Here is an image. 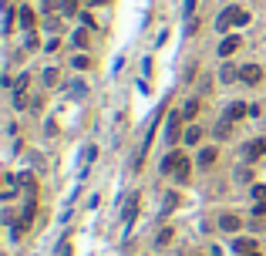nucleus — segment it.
<instances>
[{
	"label": "nucleus",
	"mask_w": 266,
	"mask_h": 256,
	"mask_svg": "<svg viewBox=\"0 0 266 256\" xmlns=\"http://www.w3.org/2000/svg\"><path fill=\"white\" fill-rule=\"evenodd\" d=\"M135 212H138V195H132V199H128V206H125V219H132Z\"/></svg>",
	"instance_id": "14"
},
{
	"label": "nucleus",
	"mask_w": 266,
	"mask_h": 256,
	"mask_svg": "<svg viewBox=\"0 0 266 256\" xmlns=\"http://www.w3.org/2000/svg\"><path fill=\"white\" fill-rule=\"evenodd\" d=\"M74 44H78V48H84V44H88V34H84V31H78V34H74Z\"/></svg>",
	"instance_id": "19"
},
{
	"label": "nucleus",
	"mask_w": 266,
	"mask_h": 256,
	"mask_svg": "<svg viewBox=\"0 0 266 256\" xmlns=\"http://www.w3.org/2000/svg\"><path fill=\"white\" fill-rule=\"evenodd\" d=\"M212 162H216V148L209 145V148H202L199 152V165H212Z\"/></svg>",
	"instance_id": "10"
},
{
	"label": "nucleus",
	"mask_w": 266,
	"mask_h": 256,
	"mask_svg": "<svg viewBox=\"0 0 266 256\" xmlns=\"http://www.w3.org/2000/svg\"><path fill=\"white\" fill-rule=\"evenodd\" d=\"M88 3H108V0H88Z\"/></svg>",
	"instance_id": "21"
},
{
	"label": "nucleus",
	"mask_w": 266,
	"mask_h": 256,
	"mask_svg": "<svg viewBox=\"0 0 266 256\" xmlns=\"http://www.w3.org/2000/svg\"><path fill=\"white\" fill-rule=\"evenodd\" d=\"M233 78H239V71L236 67H222V81H233Z\"/></svg>",
	"instance_id": "18"
},
{
	"label": "nucleus",
	"mask_w": 266,
	"mask_h": 256,
	"mask_svg": "<svg viewBox=\"0 0 266 256\" xmlns=\"http://www.w3.org/2000/svg\"><path fill=\"white\" fill-rule=\"evenodd\" d=\"M253 216H266V202H256V209H253Z\"/></svg>",
	"instance_id": "20"
},
{
	"label": "nucleus",
	"mask_w": 266,
	"mask_h": 256,
	"mask_svg": "<svg viewBox=\"0 0 266 256\" xmlns=\"http://www.w3.org/2000/svg\"><path fill=\"white\" fill-rule=\"evenodd\" d=\"M253 199L256 202H266V186H253Z\"/></svg>",
	"instance_id": "17"
},
{
	"label": "nucleus",
	"mask_w": 266,
	"mask_h": 256,
	"mask_svg": "<svg viewBox=\"0 0 266 256\" xmlns=\"http://www.w3.org/2000/svg\"><path fill=\"white\" fill-rule=\"evenodd\" d=\"M243 24H250V14H246L243 7H226V10L219 14V20H216V27H219V31H229V27H243Z\"/></svg>",
	"instance_id": "2"
},
{
	"label": "nucleus",
	"mask_w": 266,
	"mask_h": 256,
	"mask_svg": "<svg viewBox=\"0 0 266 256\" xmlns=\"http://www.w3.org/2000/svg\"><path fill=\"white\" fill-rule=\"evenodd\" d=\"M78 3H81V0H61V10H64V14H78Z\"/></svg>",
	"instance_id": "15"
},
{
	"label": "nucleus",
	"mask_w": 266,
	"mask_h": 256,
	"mask_svg": "<svg viewBox=\"0 0 266 256\" xmlns=\"http://www.w3.org/2000/svg\"><path fill=\"white\" fill-rule=\"evenodd\" d=\"M250 115V105H243V101H233L229 108H226V118L229 122H239V118H246Z\"/></svg>",
	"instance_id": "7"
},
{
	"label": "nucleus",
	"mask_w": 266,
	"mask_h": 256,
	"mask_svg": "<svg viewBox=\"0 0 266 256\" xmlns=\"http://www.w3.org/2000/svg\"><path fill=\"white\" fill-rule=\"evenodd\" d=\"M239 44H243V37H226V41L219 44V54H222V58H229V54H236V51H239Z\"/></svg>",
	"instance_id": "9"
},
{
	"label": "nucleus",
	"mask_w": 266,
	"mask_h": 256,
	"mask_svg": "<svg viewBox=\"0 0 266 256\" xmlns=\"http://www.w3.org/2000/svg\"><path fill=\"white\" fill-rule=\"evenodd\" d=\"M239 226H243V219H239V216H233V212L219 216V229H226V233H236Z\"/></svg>",
	"instance_id": "8"
},
{
	"label": "nucleus",
	"mask_w": 266,
	"mask_h": 256,
	"mask_svg": "<svg viewBox=\"0 0 266 256\" xmlns=\"http://www.w3.org/2000/svg\"><path fill=\"white\" fill-rule=\"evenodd\" d=\"M196 112H199V101H189V105L182 108V115H186V118H196Z\"/></svg>",
	"instance_id": "16"
},
{
	"label": "nucleus",
	"mask_w": 266,
	"mask_h": 256,
	"mask_svg": "<svg viewBox=\"0 0 266 256\" xmlns=\"http://www.w3.org/2000/svg\"><path fill=\"white\" fill-rule=\"evenodd\" d=\"M233 253L236 256H260V250H256V240H236Z\"/></svg>",
	"instance_id": "4"
},
{
	"label": "nucleus",
	"mask_w": 266,
	"mask_h": 256,
	"mask_svg": "<svg viewBox=\"0 0 266 256\" xmlns=\"http://www.w3.org/2000/svg\"><path fill=\"white\" fill-rule=\"evenodd\" d=\"M182 112L179 115H169V128H165V142H179V128H182Z\"/></svg>",
	"instance_id": "5"
},
{
	"label": "nucleus",
	"mask_w": 266,
	"mask_h": 256,
	"mask_svg": "<svg viewBox=\"0 0 266 256\" xmlns=\"http://www.w3.org/2000/svg\"><path fill=\"white\" fill-rule=\"evenodd\" d=\"M34 20H37V17H34V10H31V7H24V10H20V24H24V27H34Z\"/></svg>",
	"instance_id": "11"
},
{
	"label": "nucleus",
	"mask_w": 266,
	"mask_h": 256,
	"mask_svg": "<svg viewBox=\"0 0 266 256\" xmlns=\"http://www.w3.org/2000/svg\"><path fill=\"white\" fill-rule=\"evenodd\" d=\"M239 81L260 84V81H263V67H260V64H243V67H239Z\"/></svg>",
	"instance_id": "3"
},
{
	"label": "nucleus",
	"mask_w": 266,
	"mask_h": 256,
	"mask_svg": "<svg viewBox=\"0 0 266 256\" xmlns=\"http://www.w3.org/2000/svg\"><path fill=\"white\" fill-rule=\"evenodd\" d=\"M229 131H233V122L226 118V122H219V128H216V135L219 138H229Z\"/></svg>",
	"instance_id": "13"
},
{
	"label": "nucleus",
	"mask_w": 266,
	"mask_h": 256,
	"mask_svg": "<svg viewBox=\"0 0 266 256\" xmlns=\"http://www.w3.org/2000/svg\"><path fill=\"white\" fill-rule=\"evenodd\" d=\"M263 155H266V138H253L246 145V159L253 162V159H263Z\"/></svg>",
	"instance_id": "6"
},
{
	"label": "nucleus",
	"mask_w": 266,
	"mask_h": 256,
	"mask_svg": "<svg viewBox=\"0 0 266 256\" xmlns=\"http://www.w3.org/2000/svg\"><path fill=\"white\" fill-rule=\"evenodd\" d=\"M162 172H165V176H175L179 182H189V155H182V152L165 155V159H162Z\"/></svg>",
	"instance_id": "1"
},
{
	"label": "nucleus",
	"mask_w": 266,
	"mask_h": 256,
	"mask_svg": "<svg viewBox=\"0 0 266 256\" xmlns=\"http://www.w3.org/2000/svg\"><path fill=\"white\" fill-rule=\"evenodd\" d=\"M182 138H186L189 145H196V142H199V138H202V128H196V125H192V128H189V131H186V135H182Z\"/></svg>",
	"instance_id": "12"
}]
</instances>
